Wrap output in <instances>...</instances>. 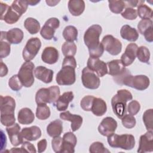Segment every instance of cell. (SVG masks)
Listing matches in <instances>:
<instances>
[{
	"instance_id": "obj_33",
	"label": "cell",
	"mask_w": 153,
	"mask_h": 153,
	"mask_svg": "<svg viewBox=\"0 0 153 153\" xmlns=\"http://www.w3.org/2000/svg\"><path fill=\"white\" fill-rule=\"evenodd\" d=\"M63 36L68 42H74L77 39L78 30L74 26H67L63 31Z\"/></svg>"
},
{
	"instance_id": "obj_13",
	"label": "cell",
	"mask_w": 153,
	"mask_h": 153,
	"mask_svg": "<svg viewBox=\"0 0 153 153\" xmlns=\"http://www.w3.org/2000/svg\"><path fill=\"white\" fill-rule=\"evenodd\" d=\"M60 21L57 18L51 17L48 19L40 30L41 36L46 40H51L53 37L55 30L59 27Z\"/></svg>"
},
{
	"instance_id": "obj_31",
	"label": "cell",
	"mask_w": 153,
	"mask_h": 153,
	"mask_svg": "<svg viewBox=\"0 0 153 153\" xmlns=\"http://www.w3.org/2000/svg\"><path fill=\"white\" fill-rule=\"evenodd\" d=\"M63 131V123L60 120L51 121L47 127V132L51 137L60 136Z\"/></svg>"
},
{
	"instance_id": "obj_52",
	"label": "cell",
	"mask_w": 153,
	"mask_h": 153,
	"mask_svg": "<svg viewBox=\"0 0 153 153\" xmlns=\"http://www.w3.org/2000/svg\"><path fill=\"white\" fill-rule=\"evenodd\" d=\"M47 142L45 139H43L39 140L37 143L38 152L39 153L44 152L47 148Z\"/></svg>"
},
{
	"instance_id": "obj_11",
	"label": "cell",
	"mask_w": 153,
	"mask_h": 153,
	"mask_svg": "<svg viewBox=\"0 0 153 153\" xmlns=\"http://www.w3.org/2000/svg\"><path fill=\"white\" fill-rule=\"evenodd\" d=\"M104 50L112 56H117L121 51L122 44L111 35H105L101 42Z\"/></svg>"
},
{
	"instance_id": "obj_53",
	"label": "cell",
	"mask_w": 153,
	"mask_h": 153,
	"mask_svg": "<svg viewBox=\"0 0 153 153\" xmlns=\"http://www.w3.org/2000/svg\"><path fill=\"white\" fill-rule=\"evenodd\" d=\"M152 29L153 27L148 29L146 30L144 33L143 34L144 35V37L146 41L149 42H152L153 41V36H152Z\"/></svg>"
},
{
	"instance_id": "obj_18",
	"label": "cell",
	"mask_w": 153,
	"mask_h": 153,
	"mask_svg": "<svg viewBox=\"0 0 153 153\" xmlns=\"http://www.w3.org/2000/svg\"><path fill=\"white\" fill-rule=\"evenodd\" d=\"M20 129L21 127L17 123H14L6 128V131L10 138V142L14 146L22 144L23 142V138L21 136Z\"/></svg>"
},
{
	"instance_id": "obj_50",
	"label": "cell",
	"mask_w": 153,
	"mask_h": 153,
	"mask_svg": "<svg viewBox=\"0 0 153 153\" xmlns=\"http://www.w3.org/2000/svg\"><path fill=\"white\" fill-rule=\"evenodd\" d=\"M130 74H131L130 71H129L128 69H127V68H126L125 70L124 71V72H123L121 74H120V75H118V76H114V77H113V79H114V81H115L117 84L122 85L123 81V80L124 79V78H125L126 76H127L128 75H130Z\"/></svg>"
},
{
	"instance_id": "obj_32",
	"label": "cell",
	"mask_w": 153,
	"mask_h": 153,
	"mask_svg": "<svg viewBox=\"0 0 153 153\" xmlns=\"http://www.w3.org/2000/svg\"><path fill=\"white\" fill-rule=\"evenodd\" d=\"M24 26L32 35L37 33L40 30L39 22L36 19L32 17H28L25 20Z\"/></svg>"
},
{
	"instance_id": "obj_8",
	"label": "cell",
	"mask_w": 153,
	"mask_h": 153,
	"mask_svg": "<svg viewBox=\"0 0 153 153\" xmlns=\"http://www.w3.org/2000/svg\"><path fill=\"white\" fill-rule=\"evenodd\" d=\"M35 65L32 62H25L20 67L18 76L25 87H31L34 82L33 69Z\"/></svg>"
},
{
	"instance_id": "obj_10",
	"label": "cell",
	"mask_w": 153,
	"mask_h": 153,
	"mask_svg": "<svg viewBox=\"0 0 153 153\" xmlns=\"http://www.w3.org/2000/svg\"><path fill=\"white\" fill-rule=\"evenodd\" d=\"M81 81L85 88L91 90L97 89L100 84L99 76L87 67L84 68L82 71Z\"/></svg>"
},
{
	"instance_id": "obj_6",
	"label": "cell",
	"mask_w": 153,
	"mask_h": 153,
	"mask_svg": "<svg viewBox=\"0 0 153 153\" xmlns=\"http://www.w3.org/2000/svg\"><path fill=\"white\" fill-rule=\"evenodd\" d=\"M60 88L57 85L51 86L48 88H41L36 93V103L37 105L54 103L60 96Z\"/></svg>"
},
{
	"instance_id": "obj_25",
	"label": "cell",
	"mask_w": 153,
	"mask_h": 153,
	"mask_svg": "<svg viewBox=\"0 0 153 153\" xmlns=\"http://www.w3.org/2000/svg\"><path fill=\"white\" fill-rule=\"evenodd\" d=\"M74 95L72 91H67L63 93L59 96L56 102L55 106L56 109L59 111H64L67 109L68 105L74 99Z\"/></svg>"
},
{
	"instance_id": "obj_39",
	"label": "cell",
	"mask_w": 153,
	"mask_h": 153,
	"mask_svg": "<svg viewBox=\"0 0 153 153\" xmlns=\"http://www.w3.org/2000/svg\"><path fill=\"white\" fill-rule=\"evenodd\" d=\"M152 119H153V109H149L146 110L143 114L142 120L147 130H152L153 129Z\"/></svg>"
},
{
	"instance_id": "obj_51",
	"label": "cell",
	"mask_w": 153,
	"mask_h": 153,
	"mask_svg": "<svg viewBox=\"0 0 153 153\" xmlns=\"http://www.w3.org/2000/svg\"><path fill=\"white\" fill-rule=\"evenodd\" d=\"M21 148L23 152H31V153H33V152L35 153L36 152L34 145L27 141L23 142L22 143Z\"/></svg>"
},
{
	"instance_id": "obj_14",
	"label": "cell",
	"mask_w": 153,
	"mask_h": 153,
	"mask_svg": "<svg viewBox=\"0 0 153 153\" xmlns=\"http://www.w3.org/2000/svg\"><path fill=\"white\" fill-rule=\"evenodd\" d=\"M87 65V67L93 71L99 77H102L108 74L106 63L97 57H90Z\"/></svg>"
},
{
	"instance_id": "obj_42",
	"label": "cell",
	"mask_w": 153,
	"mask_h": 153,
	"mask_svg": "<svg viewBox=\"0 0 153 153\" xmlns=\"http://www.w3.org/2000/svg\"><path fill=\"white\" fill-rule=\"evenodd\" d=\"M121 123L123 126L127 128H133L136 123V118L131 114H125L121 118Z\"/></svg>"
},
{
	"instance_id": "obj_47",
	"label": "cell",
	"mask_w": 153,
	"mask_h": 153,
	"mask_svg": "<svg viewBox=\"0 0 153 153\" xmlns=\"http://www.w3.org/2000/svg\"><path fill=\"white\" fill-rule=\"evenodd\" d=\"M140 109V105L136 100H131L129 102V103L127 105V110L129 114H131L132 115H136Z\"/></svg>"
},
{
	"instance_id": "obj_7",
	"label": "cell",
	"mask_w": 153,
	"mask_h": 153,
	"mask_svg": "<svg viewBox=\"0 0 153 153\" xmlns=\"http://www.w3.org/2000/svg\"><path fill=\"white\" fill-rule=\"evenodd\" d=\"M150 84L149 78L144 75L133 76L131 74L126 76L123 81L122 85H125L137 90L142 91L146 89Z\"/></svg>"
},
{
	"instance_id": "obj_12",
	"label": "cell",
	"mask_w": 153,
	"mask_h": 153,
	"mask_svg": "<svg viewBox=\"0 0 153 153\" xmlns=\"http://www.w3.org/2000/svg\"><path fill=\"white\" fill-rule=\"evenodd\" d=\"M1 20H4L7 23L12 25L16 23L22 16L11 6L1 2Z\"/></svg>"
},
{
	"instance_id": "obj_3",
	"label": "cell",
	"mask_w": 153,
	"mask_h": 153,
	"mask_svg": "<svg viewBox=\"0 0 153 153\" xmlns=\"http://www.w3.org/2000/svg\"><path fill=\"white\" fill-rule=\"evenodd\" d=\"M15 108L16 102L12 97L1 96V123L3 126L8 127L15 123Z\"/></svg>"
},
{
	"instance_id": "obj_30",
	"label": "cell",
	"mask_w": 153,
	"mask_h": 153,
	"mask_svg": "<svg viewBox=\"0 0 153 153\" xmlns=\"http://www.w3.org/2000/svg\"><path fill=\"white\" fill-rule=\"evenodd\" d=\"M68 9L72 16H79L84 11L85 2L82 0H70L68 2Z\"/></svg>"
},
{
	"instance_id": "obj_54",
	"label": "cell",
	"mask_w": 153,
	"mask_h": 153,
	"mask_svg": "<svg viewBox=\"0 0 153 153\" xmlns=\"http://www.w3.org/2000/svg\"><path fill=\"white\" fill-rule=\"evenodd\" d=\"M126 6L127 5V7H136L140 4H143L144 1H124Z\"/></svg>"
},
{
	"instance_id": "obj_17",
	"label": "cell",
	"mask_w": 153,
	"mask_h": 153,
	"mask_svg": "<svg viewBox=\"0 0 153 153\" xmlns=\"http://www.w3.org/2000/svg\"><path fill=\"white\" fill-rule=\"evenodd\" d=\"M153 151V132L148 130L144 134L141 135L139 139V145L137 152H148Z\"/></svg>"
},
{
	"instance_id": "obj_19",
	"label": "cell",
	"mask_w": 153,
	"mask_h": 153,
	"mask_svg": "<svg viewBox=\"0 0 153 153\" xmlns=\"http://www.w3.org/2000/svg\"><path fill=\"white\" fill-rule=\"evenodd\" d=\"M137 45L135 43L127 45L124 53L121 57V61L124 66H127L133 63L136 57Z\"/></svg>"
},
{
	"instance_id": "obj_9",
	"label": "cell",
	"mask_w": 153,
	"mask_h": 153,
	"mask_svg": "<svg viewBox=\"0 0 153 153\" xmlns=\"http://www.w3.org/2000/svg\"><path fill=\"white\" fill-rule=\"evenodd\" d=\"M41 47V42L37 38H31L26 42V44L23 48L22 56L23 59L26 62L32 60L38 54Z\"/></svg>"
},
{
	"instance_id": "obj_49",
	"label": "cell",
	"mask_w": 153,
	"mask_h": 153,
	"mask_svg": "<svg viewBox=\"0 0 153 153\" xmlns=\"http://www.w3.org/2000/svg\"><path fill=\"white\" fill-rule=\"evenodd\" d=\"M63 138L60 136L53 137L51 140V146L55 152L60 153L62 152Z\"/></svg>"
},
{
	"instance_id": "obj_2",
	"label": "cell",
	"mask_w": 153,
	"mask_h": 153,
	"mask_svg": "<svg viewBox=\"0 0 153 153\" xmlns=\"http://www.w3.org/2000/svg\"><path fill=\"white\" fill-rule=\"evenodd\" d=\"M76 60L74 57H65L62 63V68L57 74L56 81L60 85H71L76 80Z\"/></svg>"
},
{
	"instance_id": "obj_45",
	"label": "cell",
	"mask_w": 153,
	"mask_h": 153,
	"mask_svg": "<svg viewBox=\"0 0 153 153\" xmlns=\"http://www.w3.org/2000/svg\"><path fill=\"white\" fill-rule=\"evenodd\" d=\"M137 27L139 33L143 35L146 30L152 27V21L151 19H142L138 23Z\"/></svg>"
},
{
	"instance_id": "obj_46",
	"label": "cell",
	"mask_w": 153,
	"mask_h": 153,
	"mask_svg": "<svg viewBox=\"0 0 153 153\" xmlns=\"http://www.w3.org/2000/svg\"><path fill=\"white\" fill-rule=\"evenodd\" d=\"M121 16L127 20H135L137 17V11L133 8L127 7L124 11L121 13Z\"/></svg>"
},
{
	"instance_id": "obj_34",
	"label": "cell",
	"mask_w": 153,
	"mask_h": 153,
	"mask_svg": "<svg viewBox=\"0 0 153 153\" xmlns=\"http://www.w3.org/2000/svg\"><path fill=\"white\" fill-rule=\"evenodd\" d=\"M76 45L74 42H65L62 46V51L65 57H74L76 53Z\"/></svg>"
},
{
	"instance_id": "obj_57",
	"label": "cell",
	"mask_w": 153,
	"mask_h": 153,
	"mask_svg": "<svg viewBox=\"0 0 153 153\" xmlns=\"http://www.w3.org/2000/svg\"><path fill=\"white\" fill-rule=\"evenodd\" d=\"M28 5H36L38 3L40 2V1H27Z\"/></svg>"
},
{
	"instance_id": "obj_22",
	"label": "cell",
	"mask_w": 153,
	"mask_h": 153,
	"mask_svg": "<svg viewBox=\"0 0 153 153\" xmlns=\"http://www.w3.org/2000/svg\"><path fill=\"white\" fill-rule=\"evenodd\" d=\"M59 57L58 50L53 47H45L41 54L42 60L47 64L53 65L56 63Z\"/></svg>"
},
{
	"instance_id": "obj_5",
	"label": "cell",
	"mask_w": 153,
	"mask_h": 153,
	"mask_svg": "<svg viewBox=\"0 0 153 153\" xmlns=\"http://www.w3.org/2000/svg\"><path fill=\"white\" fill-rule=\"evenodd\" d=\"M109 145L112 148H119L125 150H131L135 145V139L132 134H112L108 136Z\"/></svg>"
},
{
	"instance_id": "obj_27",
	"label": "cell",
	"mask_w": 153,
	"mask_h": 153,
	"mask_svg": "<svg viewBox=\"0 0 153 153\" xmlns=\"http://www.w3.org/2000/svg\"><path fill=\"white\" fill-rule=\"evenodd\" d=\"M120 35L123 39L131 42L136 41L139 38L137 30L128 25H125L121 27Z\"/></svg>"
},
{
	"instance_id": "obj_20",
	"label": "cell",
	"mask_w": 153,
	"mask_h": 153,
	"mask_svg": "<svg viewBox=\"0 0 153 153\" xmlns=\"http://www.w3.org/2000/svg\"><path fill=\"white\" fill-rule=\"evenodd\" d=\"M62 152L73 153L75 152V147L77 143L76 136L72 132L65 133L63 136Z\"/></svg>"
},
{
	"instance_id": "obj_41",
	"label": "cell",
	"mask_w": 153,
	"mask_h": 153,
	"mask_svg": "<svg viewBox=\"0 0 153 153\" xmlns=\"http://www.w3.org/2000/svg\"><path fill=\"white\" fill-rule=\"evenodd\" d=\"M8 85L11 90L16 91L20 90L23 86L18 75H14L9 79Z\"/></svg>"
},
{
	"instance_id": "obj_36",
	"label": "cell",
	"mask_w": 153,
	"mask_h": 153,
	"mask_svg": "<svg viewBox=\"0 0 153 153\" xmlns=\"http://www.w3.org/2000/svg\"><path fill=\"white\" fill-rule=\"evenodd\" d=\"M137 14L142 19H151L152 18V9L145 4H140L137 6Z\"/></svg>"
},
{
	"instance_id": "obj_43",
	"label": "cell",
	"mask_w": 153,
	"mask_h": 153,
	"mask_svg": "<svg viewBox=\"0 0 153 153\" xmlns=\"http://www.w3.org/2000/svg\"><path fill=\"white\" fill-rule=\"evenodd\" d=\"M89 151L91 153H109L110 151L107 149L100 142H93L89 148Z\"/></svg>"
},
{
	"instance_id": "obj_44",
	"label": "cell",
	"mask_w": 153,
	"mask_h": 153,
	"mask_svg": "<svg viewBox=\"0 0 153 153\" xmlns=\"http://www.w3.org/2000/svg\"><path fill=\"white\" fill-rule=\"evenodd\" d=\"M95 97L90 95L84 96L80 102L81 108L85 111H91L93 102Z\"/></svg>"
},
{
	"instance_id": "obj_56",
	"label": "cell",
	"mask_w": 153,
	"mask_h": 153,
	"mask_svg": "<svg viewBox=\"0 0 153 153\" xmlns=\"http://www.w3.org/2000/svg\"><path fill=\"white\" fill-rule=\"evenodd\" d=\"M46 3L48 4V5L53 7V6H55L58 2H59V1H45Z\"/></svg>"
},
{
	"instance_id": "obj_4",
	"label": "cell",
	"mask_w": 153,
	"mask_h": 153,
	"mask_svg": "<svg viewBox=\"0 0 153 153\" xmlns=\"http://www.w3.org/2000/svg\"><path fill=\"white\" fill-rule=\"evenodd\" d=\"M131 93L126 89L118 90L111 99V106L114 113L118 118H121L127 112V102L132 100Z\"/></svg>"
},
{
	"instance_id": "obj_55",
	"label": "cell",
	"mask_w": 153,
	"mask_h": 153,
	"mask_svg": "<svg viewBox=\"0 0 153 153\" xmlns=\"http://www.w3.org/2000/svg\"><path fill=\"white\" fill-rule=\"evenodd\" d=\"M8 74V68L5 64L3 63V62L1 61V76L3 77L5 76Z\"/></svg>"
},
{
	"instance_id": "obj_1",
	"label": "cell",
	"mask_w": 153,
	"mask_h": 153,
	"mask_svg": "<svg viewBox=\"0 0 153 153\" xmlns=\"http://www.w3.org/2000/svg\"><path fill=\"white\" fill-rule=\"evenodd\" d=\"M102 28L99 25L90 26L84 35V41L88 47L90 57H100L104 52V48L99 41V37L102 33Z\"/></svg>"
},
{
	"instance_id": "obj_23",
	"label": "cell",
	"mask_w": 153,
	"mask_h": 153,
	"mask_svg": "<svg viewBox=\"0 0 153 153\" xmlns=\"http://www.w3.org/2000/svg\"><path fill=\"white\" fill-rule=\"evenodd\" d=\"M35 76L44 82L48 84L52 81L53 78L54 72L53 70L47 68L43 66H37L34 70Z\"/></svg>"
},
{
	"instance_id": "obj_26",
	"label": "cell",
	"mask_w": 153,
	"mask_h": 153,
	"mask_svg": "<svg viewBox=\"0 0 153 153\" xmlns=\"http://www.w3.org/2000/svg\"><path fill=\"white\" fill-rule=\"evenodd\" d=\"M108 74L111 76H117L121 74L126 69L121 60L115 59L108 62L107 63Z\"/></svg>"
},
{
	"instance_id": "obj_29",
	"label": "cell",
	"mask_w": 153,
	"mask_h": 153,
	"mask_svg": "<svg viewBox=\"0 0 153 153\" xmlns=\"http://www.w3.org/2000/svg\"><path fill=\"white\" fill-rule=\"evenodd\" d=\"M107 111V106L105 101L99 97H94L91 111L93 114L97 117L103 115Z\"/></svg>"
},
{
	"instance_id": "obj_48",
	"label": "cell",
	"mask_w": 153,
	"mask_h": 153,
	"mask_svg": "<svg viewBox=\"0 0 153 153\" xmlns=\"http://www.w3.org/2000/svg\"><path fill=\"white\" fill-rule=\"evenodd\" d=\"M11 48L10 44L6 41L5 40H1V51H0V57L2 59V58L7 57L10 53Z\"/></svg>"
},
{
	"instance_id": "obj_21",
	"label": "cell",
	"mask_w": 153,
	"mask_h": 153,
	"mask_svg": "<svg viewBox=\"0 0 153 153\" xmlns=\"http://www.w3.org/2000/svg\"><path fill=\"white\" fill-rule=\"evenodd\" d=\"M60 118L65 121H69L71 123V127L73 131L78 130L82 124V117L79 115L72 114L67 111L60 114Z\"/></svg>"
},
{
	"instance_id": "obj_28",
	"label": "cell",
	"mask_w": 153,
	"mask_h": 153,
	"mask_svg": "<svg viewBox=\"0 0 153 153\" xmlns=\"http://www.w3.org/2000/svg\"><path fill=\"white\" fill-rule=\"evenodd\" d=\"M17 119L19 123L23 125H27L33 122L35 120V115L30 109L28 108H23L19 111Z\"/></svg>"
},
{
	"instance_id": "obj_40",
	"label": "cell",
	"mask_w": 153,
	"mask_h": 153,
	"mask_svg": "<svg viewBox=\"0 0 153 153\" xmlns=\"http://www.w3.org/2000/svg\"><path fill=\"white\" fill-rule=\"evenodd\" d=\"M28 5L27 1L16 0L13 2L11 6L19 14L22 15L26 11Z\"/></svg>"
},
{
	"instance_id": "obj_15",
	"label": "cell",
	"mask_w": 153,
	"mask_h": 153,
	"mask_svg": "<svg viewBox=\"0 0 153 153\" xmlns=\"http://www.w3.org/2000/svg\"><path fill=\"white\" fill-rule=\"evenodd\" d=\"M117 127V122L112 117L104 118L98 126L99 132L104 136H108L114 133Z\"/></svg>"
},
{
	"instance_id": "obj_16",
	"label": "cell",
	"mask_w": 153,
	"mask_h": 153,
	"mask_svg": "<svg viewBox=\"0 0 153 153\" xmlns=\"http://www.w3.org/2000/svg\"><path fill=\"white\" fill-rule=\"evenodd\" d=\"M1 40H7L10 44H18L23 38V32L19 28H13L7 32L1 31Z\"/></svg>"
},
{
	"instance_id": "obj_37",
	"label": "cell",
	"mask_w": 153,
	"mask_h": 153,
	"mask_svg": "<svg viewBox=\"0 0 153 153\" xmlns=\"http://www.w3.org/2000/svg\"><path fill=\"white\" fill-rule=\"evenodd\" d=\"M136 57L141 62L148 63L150 59V52L149 49L145 46L138 47L136 52Z\"/></svg>"
},
{
	"instance_id": "obj_24",
	"label": "cell",
	"mask_w": 153,
	"mask_h": 153,
	"mask_svg": "<svg viewBox=\"0 0 153 153\" xmlns=\"http://www.w3.org/2000/svg\"><path fill=\"white\" fill-rule=\"evenodd\" d=\"M20 133L23 139L29 141L36 140L41 136V130L36 126L23 128Z\"/></svg>"
},
{
	"instance_id": "obj_35",
	"label": "cell",
	"mask_w": 153,
	"mask_h": 153,
	"mask_svg": "<svg viewBox=\"0 0 153 153\" xmlns=\"http://www.w3.org/2000/svg\"><path fill=\"white\" fill-rule=\"evenodd\" d=\"M50 108L46 104L38 105L36 109V117L41 120H47L50 116Z\"/></svg>"
},
{
	"instance_id": "obj_38",
	"label": "cell",
	"mask_w": 153,
	"mask_h": 153,
	"mask_svg": "<svg viewBox=\"0 0 153 153\" xmlns=\"http://www.w3.org/2000/svg\"><path fill=\"white\" fill-rule=\"evenodd\" d=\"M109 8L111 12L115 14L121 13L126 7V4L123 1H108Z\"/></svg>"
}]
</instances>
